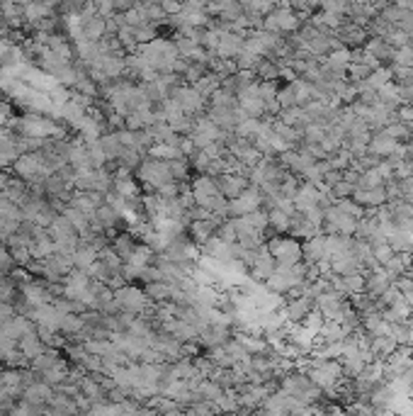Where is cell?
Here are the masks:
<instances>
[{"mask_svg":"<svg viewBox=\"0 0 413 416\" xmlns=\"http://www.w3.org/2000/svg\"><path fill=\"white\" fill-rule=\"evenodd\" d=\"M243 51V37L241 34H234V32H226L222 27V34H219V44H217V51H214V56L217 59H229L234 61L238 54Z\"/></svg>","mask_w":413,"mask_h":416,"instance_id":"obj_18","label":"cell"},{"mask_svg":"<svg viewBox=\"0 0 413 416\" xmlns=\"http://www.w3.org/2000/svg\"><path fill=\"white\" fill-rule=\"evenodd\" d=\"M348 8H350V3H345V0H326V3H318V10L340 17H348Z\"/></svg>","mask_w":413,"mask_h":416,"instance_id":"obj_45","label":"cell"},{"mask_svg":"<svg viewBox=\"0 0 413 416\" xmlns=\"http://www.w3.org/2000/svg\"><path fill=\"white\" fill-rule=\"evenodd\" d=\"M365 51L372 56L375 61H380L382 66H392V61H394V51L397 49H392L384 39H380V37H370L368 42H365V46H363Z\"/></svg>","mask_w":413,"mask_h":416,"instance_id":"obj_25","label":"cell"},{"mask_svg":"<svg viewBox=\"0 0 413 416\" xmlns=\"http://www.w3.org/2000/svg\"><path fill=\"white\" fill-rule=\"evenodd\" d=\"M15 268L13 256H10V248L5 244H0V273H10Z\"/></svg>","mask_w":413,"mask_h":416,"instance_id":"obj_46","label":"cell"},{"mask_svg":"<svg viewBox=\"0 0 413 416\" xmlns=\"http://www.w3.org/2000/svg\"><path fill=\"white\" fill-rule=\"evenodd\" d=\"M136 181L141 188L151 190V193H159L163 185L173 183L171 169H168L166 161H156V159H144L141 166L136 169Z\"/></svg>","mask_w":413,"mask_h":416,"instance_id":"obj_6","label":"cell"},{"mask_svg":"<svg viewBox=\"0 0 413 416\" xmlns=\"http://www.w3.org/2000/svg\"><path fill=\"white\" fill-rule=\"evenodd\" d=\"M384 176L380 171H377V166L375 169H370V171H363L360 173V183H358V188H363V190H372V188H384Z\"/></svg>","mask_w":413,"mask_h":416,"instance_id":"obj_41","label":"cell"},{"mask_svg":"<svg viewBox=\"0 0 413 416\" xmlns=\"http://www.w3.org/2000/svg\"><path fill=\"white\" fill-rule=\"evenodd\" d=\"M0 329H3V336L10 338V341H15V343H20V341L25 338V336H30V334L37 331L34 321L27 319V316H22V314H15L13 319L5 321Z\"/></svg>","mask_w":413,"mask_h":416,"instance_id":"obj_19","label":"cell"},{"mask_svg":"<svg viewBox=\"0 0 413 416\" xmlns=\"http://www.w3.org/2000/svg\"><path fill=\"white\" fill-rule=\"evenodd\" d=\"M258 210H265V200H263V193L258 188H253V185L243 195H238L236 200H229V219L246 217Z\"/></svg>","mask_w":413,"mask_h":416,"instance_id":"obj_9","label":"cell"},{"mask_svg":"<svg viewBox=\"0 0 413 416\" xmlns=\"http://www.w3.org/2000/svg\"><path fill=\"white\" fill-rule=\"evenodd\" d=\"M97 263V251L95 248H90L88 244H80L75 248L73 253V268L75 270H83V273H88L92 265Z\"/></svg>","mask_w":413,"mask_h":416,"instance_id":"obj_32","label":"cell"},{"mask_svg":"<svg viewBox=\"0 0 413 416\" xmlns=\"http://www.w3.org/2000/svg\"><path fill=\"white\" fill-rule=\"evenodd\" d=\"M97 144H100V149H102V154H104V159H107V166L109 164H114V161L119 159L122 151H124V146L119 144V139L112 134V132H107V134H102L100 139H97Z\"/></svg>","mask_w":413,"mask_h":416,"instance_id":"obj_34","label":"cell"},{"mask_svg":"<svg viewBox=\"0 0 413 416\" xmlns=\"http://www.w3.org/2000/svg\"><path fill=\"white\" fill-rule=\"evenodd\" d=\"M20 351H22V353H25L27 361L32 363L34 358H39V356L44 353L46 346L42 343V338L37 336V331H34V334H30V336H25V338L20 341Z\"/></svg>","mask_w":413,"mask_h":416,"instance_id":"obj_38","label":"cell"},{"mask_svg":"<svg viewBox=\"0 0 413 416\" xmlns=\"http://www.w3.org/2000/svg\"><path fill=\"white\" fill-rule=\"evenodd\" d=\"M22 397H25L27 404L39 407V404H51V400H54V392H51V387L46 383H32V385H27L25 390H22Z\"/></svg>","mask_w":413,"mask_h":416,"instance_id":"obj_26","label":"cell"},{"mask_svg":"<svg viewBox=\"0 0 413 416\" xmlns=\"http://www.w3.org/2000/svg\"><path fill=\"white\" fill-rule=\"evenodd\" d=\"M299 185H301V181L294 176V173H284V178L280 183V195H282V198H287V200H294Z\"/></svg>","mask_w":413,"mask_h":416,"instance_id":"obj_43","label":"cell"},{"mask_svg":"<svg viewBox=\"0 0 413 416\" xmlns=\"http://www.w3.org/2000/svg\"><path fill=\"white\" fill-rule=\"evenodd\" d=\"M192 88H195V90L200 92V95L209 102V97H212L219 88H222V78L214 76V73L209 71V73H205V76H202L200 80H197V83H192Z\"/></svg>","mask_w":413,"mask_h":416,"instance_id":"obj_36","label":"cell"},{"mask_svg":"<svg viewBox=\"0 0 413 416\" xmlns=\"http://www.w3.org/2000/svg\"><path fill=\"white\" fill-rule=\"evenodd\" d=\"M56 15V5L51 3H27L25 5V25H34L39 20Z\"/></svg>","mask_w":413,"mask_h":416,"instance_id":"obj_31","label":"cell"},{"mask_svg":"<svg viewBox=\"0 0 413 416\" xmlns=\"http://www.w3.org/2000/svg\"><path fill=\"white\" fill-rule=\"evenodd\" d=\"M231 334H234V326H226V324H207V326L200 331L197 343L207 351H214V348H219V346L229 343V341L234 338Z\"/></svg>","mask_w":413,"mask_h":416,"instance_id":"obj_13","label":"cell"},{"mask_svg":"<svg viewBox=\"0 0 413 416\" xmlns=\"http://www.w3.org/2000/svg\"><path fill=\"white\" fill-rule=\"evenodd\" d=\"M136 54L141 56V59L149 63V68H154L159 76L173 73V68H176V63L180 59L176 42H173V39H166V37H156L151 44L139 46Z\"/></svg>","mask_w":413,"mask_h":416,"instance_id":"obj_1","label":"cell"},{"mask_svg":"<svg viewBox=\"0 0 413 416\" xmlns=\"http://www.w3.org/2000/svg\"><path fill=\"white\" fill-rule=\"evenodd\" d=\"M353 200L358 202V205L363 207V210H368V212L380 210V207H384V205H387V202H389V198H387V190H384V188H372V190L355 188Z\"/></svg>","mask_w":413,"mask_h":416,"instance_id":"obj_20","label":"cell"},{"mask_svg":"<svg viewBox=\"0 0 413 416\" xmlns=\"http://www.w3.org/2000/svg\"><path fill=\"white\" fill-rule=\"evenodd\" d=\"M406 324H409V329H411V331H413V314L409 316V319H406Z\"/></svg>","mask_w":413,"mask_h":416,"instance_id":"obj_50","label":"cell"},{"mask_svg":"<svg viewBox=\"0 0 413 416\" xmlns=\"http://www.w3.org/2000/svg\"><path fill=\"white\" fill-rule=\"evenodd\" d=\"M309 285V268H306V263H296V265H277L275 273L265 280V290L277 294V297H287L292 290H299V287Z\"/></svg>","mask_w":413,"mask_h":416,"instance_id":"obj_2","label":"cell"},{"mask_svg":"<svg viewBox=\"0 0 413 416\" xmlns=\"http://www.w3.org/2000/svg\"><path fill=\"white\" fill-rule=\"evenodd\" d=\"M168 169H171L173 181L180 183V185H188V181H190V171H192V166H190V161H188V159L171 161V164H168Z\"/></svg>","mask_w":413,"mask_h":416,"instance_id":"obj_40","label":"cell"},{"mask_svg":"<svg viewBox=\"0 0 413 416\" xmlns=\"http://www.w3.org/2000/svg\"><path fill=\"white\" fill-rule=\"evenodd\" d=\"M188 239L195 244L197 248H202L207 244L209 239H214V234H217V224L212 222V219H195V222L188 224Z\"/></svg>","mask_w":413,"mask_h":416,"instance_id":"obj_21","label":"cell"},{"mask_svg":"<svg viewBox=\"0 0 413 416\" xmlns=\"http://www.w3.org/2000/svg\"><path fill=\"white\" fill-rule=\"evenodd\" d=\"M171 97L178 102L180 110H183L188 117H200V114H207V100L200 95L192 85H178L176 90L171 92Z\"/></svg>","mask_w":413,"mask_h":416,"instance_id":"obj_8","label":"cell"},{"mask_svg":"<svg viewBox=\"0 0 413 416\" xmlns=\"http://www.w3.org/2000/svg\"><path fill=\"white\" fill-rule=\"evenodd\" d=\"M144 292H146V297H149V302L151 304H168L171 302V294H173V285H168V282H151V285L144 287Z\"/></svg>","mask_w":413,"mask_h":416,"instance_id":"obj_33","label":"cell"},{"mask_svg":"<svg viewBox=\"0 0 413 416\" xmlns=\"http://www.w3.org/2000/svg\"><path fill=\"white\" fill-rule=\"evenodd\" d=\"M8 181H10V176L5 171H0V193L5 190V185H8Z\"/></svg>","mask_w":413,"mask_h":416,"instance_id":"obj_49","label":"cell"},{"mask_svg":"<svg viewBox=\"0 0 413 416\" xmlns=\"http://www.w3.org/2000/svg\"><path fill=\"white\" fill-rule=\"evenodd\" d=\"M238 112H241V117H248V119H267L265 114V100L260 97V83L255 80L248 90H243L241 95H238Z\"/></svg>","mask_w":413,"mask_h":416,"instance_id":"obj_10","label":"cell"},{"mask_svg":"<svg viewBox=\"0 0 413 416\" xmlns=\"http://www.w3.org/2000/svg\"><path fill=\"white\" fill-rule=\"evenodd\" d=\"M318 234H321V229H316L311 222H306V217L301 215V212H294L292 222H289V236H294V239H299V241H306Z\"/></svg>","mask_w":413,"mask_h":416,"instance_id":"obj_27","label":"cell"},{"mask_svg":"<svg viewBox=\"0 0 413 416\" xmlns=\"http://www.w3.org/2000/svg\"><path fill=\"white\" fill-rule=\"evenodd\" d=\"M63 217L68 219V222H71V227L78 231V236H85L90 231V224H92V219L90 217H85L83 212H78L75 210V207H66V210L61 212Z\"/></svg>","mask_w":413,"mask_h":416,"instance_id":"obj_37","label":"cell"},{"mask_svg":"<svg viewBox=\"0 0 413 416\" xmlns=\"http://www.w3.org/2000/svg\"><path fill=\"white\" fill-rule=\"evenodd\" d=\"M260 416H292V409H289V397L282 395L280 390L275 395H270L265 400L263 407L258 409Z\"/></svg>","mask_w":413,"mask_h":416,"instance_id":"obj_24","label":"cell"},{"mask_svg":"<svg viewBox=\"0 0 413 416\" xmlns=\"http://www.w3.org/2000/svg\"><path fill=\"white\" fill-rule=\"evenodd\" d=\"M20 149H17V142L13 139V142H8V144H3L0 146V171H8V169H13L15 166V161L20 159Z\"/></svg>","mask_w":413,"mask_h":416,"instance_id":"obj_39","label":"cell"},{"mask_svg":"<svg viewBox=\"0 0 413 416\" xmlns=\"http://www.w3.org/2000/svg\"><path fill=\"white\" fill-rule=\"evenodd\" d=\"M214 183H217L219 193H222L226 200H236L238 195H243L248 188H251V181H248V176H243V173H236V171L222 173V176L214 178Z\"/></svg>","mask_w":413,"mask_h":416,"instance_id":"obj_12","label":"cell"},{"mask_svg":"<svg viewBox=\"0 0 413 416\" xmlns=\"http://www.w3.org/2000/svg\"><path fill=\"white\" fill-rule=\"evenodd\" d=\"M392 285H394V277L389 275L384 268H375V270H370V273H365V292H368L370 297L375 299V302Z\"/></svg>","mask_w":413,"mask_h":416,"instance_id":"obj_15","label":"cell"},{"mask_svg":"<svg viewBox=\"0 0 413 416\" xmlns=\"http://www.w3.org/2000/svg\"><path fill=\"white\" fill-rule=\"evenodd\" d=\"M114 302H117L119 311H127V314H134V316H144L154 309V304L149 302L146 292L136 285L119 287V290L114 292Z\"/></svg>","mask_w":413,"mask_h":416,"instance_id":"obj_7","label":"cell"},{"mask_svg":"<svg viewBox=\"0 0 413 416\" xmlns=\"http://www.w3.org/2000/svg\"><path fill=\"white\" fill-rule=\"evenodd\" d=\"M275 119H280L284 127H292V129H299V132H304V127L311 124V119H309V114H306L304 107L280 110V114H277Z\"/></svg>","mask_w":413,"mask_h":416,"instance_id":"obj_29","label":"cell"},{"mask_svg":"<svg viewBox=\"0 0 413 416\" xmlns=\"http://www.w3.org/2000/svg\"><path fill=\"white\" fill-rule=\"evenodd\" d=\"M389 83H392V66H380L377 71H372L368 78V85L372 90H380Z\"/></svg>","mask_w":413,"mask_h":416,"instance_id":"obj_42","label":"cell"},{"mask_svg":"<svg viewBox=\"0 0 413 416\" xmlns=\"http://www.w3.org/2000/svg\"><path fill=\"white\" fill-rule=\"evenodd\" d=\"M401 200L413 205V178H409V181H401Z\"/></svg>","mask_w":413,"mask_h":416,"instance_id":"obj_48","label":"cell"},{"mask_svg":"<svg viewBox=\"0 0 413 416\" xmlns=\"http://www.w3.org/2000/svg\"><path fill=\"white\" fill-rule=\"evenodd\" d=\"M323 193H328V190H321V188H316V185L301 181L299 190H296V195L292 200L294 202V210L296 212H306V210H311V207H321Z\"/></svg>","mask_w":413,"mask_h":416,"instance_id":"obj_14","label":"cell"},{"mask_svg":"<svg viewBox=\"0 0 413 416\" xmlns=\"http://www.w3.org/2000/svg\"><path fill=\"white\" fill-rule=\"evenodd\" d=\"M265 246H267V251H270V256L275 258V263L284 265V268L304 261V256H301V241L294 239V236H289V234L267 236Z\"/></svg>","mask_w":413,"mask_h":416,"instance_id":"obj_4","label":"cell"},{"mask_svg":"<svg viewBox=\"0 0 413 416\" xmlns=\"http://www.w3.org/2000/svg\"><path fill=\"white\" fill-rule=\"evenodd\" d=\"M399 348V343L392 336H380V338H370V356L372 361H389L394 351Z\"/></svg>","mask_w":413,"mask_h":416,"instance_id":"obj_28","label":"cell"},{"mask_svg":"<svg viewBox=\"0 0 413 416\" xmlns=\"http://www.w3.org/2000/svg\"><path fill=\"white\" fill-rule=\"evenodd\" d=\"M301 25H304V20L289 8V3L277 5L270 15L263 17V30L272 32V34H280V37H292V34L299 32Z\"/></svg>","mask_w":413,"mask_h":416,"instance_id":"obj_5","label":"cell"},{"mask_svg":"<svg viewBox=\"0 0 413 416\" xmlns=\"http://www.w3.org/2000/svg\"><path fill=\"white\" fill-rule=\"evenodd\" d=\"M397 119H399V122L413 127V105H401L397 110Z\"/></svg>","mask_w":413,"mask_h":416,"instance_id":"obj_47","label":"cell"},{"mask_svg":"<svg viewBox=\"0 0 413 416\" xmlns=\"http://www.w3.org/2000/svg\"><path fill=\"white\" fill-rule=\"evenodd\" d=\"M301 256H304L306 265H328V256H326V234H318L313 239L301 241Z\"/></svg>","mask_w":413,"mask_h":416,"instance_id":"obj_16","label":"cell"},{"mask_svg":"<svg viewBox=\"0 0 413 416\" xmlns=\"http://www.w3.org/2000/svg\"><path fill=\"white\" fill-rule=\"evenodd\" d=\"M102 205H104V195H100V193H78V190H73L71 205L68 207H75V210L83 212L85 217L95 219L97 207H102Z\"/></svg>","mask_w":413,"mask_h":416,"instance_id":"obj_22","label":"cell"},{"mask_svg":"<svg viewBox=\"0 0 413 416\" xmlns=\"http://www.w3.org/2000/svg\"><path fill=\"white\" fill-rule=\"evenodd\" d=\"M109 248L117 253L122 263H129L132 256L136 253V248H139V241L132 236V231H117V234L109 239Z\"/></svg>","mask_w":413,"mask_h":416,"instance_id":"obj_23","label":"cell"},{"mask_svg":"<svg viewBox=\"0 0 413 416\" xmlns=\"http://www.w3.org/2000/svg\"><path fill=\"white\" fill-rule=\"evenodd\" d=\"M277 263L275 258L270 256V251H267V246L258 248V251L253 253V261L248 263V277H251L253 282H258V285H265V280L275 273Z\"/></svg>","mask_w":413,"mask_h":416,"instance_id":"obj_11","label":"cell"},{"mask_svg":"<svg viewBox=\"0 0 413 416\" xmlns=\"http://www.w3.org/2000/svg\"><path fill=\"white\" fill-rule=\"evenodd\" d=\"M336 37H338V42L345 46V49L355 51V49H363L365 42L370 39V34H368L365 27H358V25H353V22L348 20L345 25H343L340 30L336 32Z\"/></svg>","mask_w":413,"mask_h":416,"instance_id":"obj_17","label":"cell"},{"mask_svg":"<svg viewBox=\"0 0 413 416\" xmlns=\"http://www.w3.org/2000/svg\"><path fill=\"white\" fill-rule=\"evenodd\" d=\"M149 159L171 164V161L185 159V156H183V151H180V146H173V144H154V146L149 149Z\"/></svg>","mask_w":413,"mask_h":416,"instance_id":"obj_35","label":"cell"},{"mask_svg":"<svg viewBox=\"0 0 413 416\" xmlns=\"http://www.w3.org/2000/svg\"><path fill=\"white\" fill-rule=\"evenodd\" d=\"M280 392L282 395H287V397H292V400H296V402L306 404V407H316V404L326 402L323 392L318 390V387L313 385L299 368H294V370H289L287 375H282L280 378Z\"/></svg>","mask_w":413,"mask_h":416,"instance_id":"obj_3","label":"cell"},{"mask_svg":"<svg viewBox=\"0 0 413 416\" xmlns=\"http://www.w3.org/2000/svg\"><path fill=\"white\" fill-rule=\"evenodd\" d=\"M372 253H375V261H377V265H380V268H384V265H387L394 256H397V253L392 251V246H389L387 241H380V244L372 246Z\"/></svg>","mask_w":413,"mask_h":416,"instance_id":"obj_44","label":"cell"},{"mask_svg":"<svg viewBox=\"0 0 413 416\" xmlns=\"http://www.w3.org/2000/svg\"><path fill=\"white\" fill-rule=\"evenodd\" d=\"M267 231L272 234H289V222H292V215H287L284 210H277V207H267Z\"/></svg>","mask_w":413,"mask_h":416,"instance_id":"obj_30","label":"cell"}]
</instances>
